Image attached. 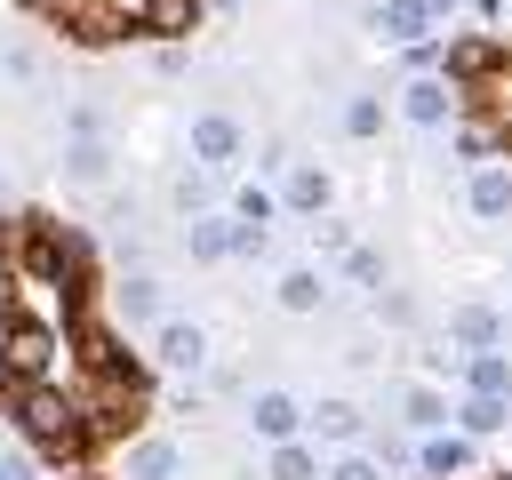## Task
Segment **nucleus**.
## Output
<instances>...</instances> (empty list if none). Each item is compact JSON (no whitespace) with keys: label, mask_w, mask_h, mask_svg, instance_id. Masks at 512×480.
I'll list each match as a JSON object with an SVG mask.
<instances>
[{"label":"nucleus","mask_w":512,"mask_h":480,"mask_svg":"<svg viewBox=\"0 0 512 480\" xmlns=\"http://www.w3.org/2000/svg\"><path fill=\"white\" fill-rule=\"evenodd\" d=\"M48 16H56L72 40H96V48H104V40L144 32V24H152V0H56Z\"/></svg>","instance_id":"2"},{"label":"nucleus","mask_w":512,"mask_h":480,"mask_svg":"<svg viewBox=\"0 0 512 480\" xmlns=\"http://www.w3.org/2000/svg\"><path fill=\"white\" fill-rule=\"evenodd\" d=\"M440 8H456V0H424V16H440Z\"/></svg>","instance_id":"31"},{"label":"nucleus","mask_w":512,"mask_h":480,"mask_svg":"<svg viewBox=\"0 0 512 480\" xmlns=\"http://www.w3.org/2000/svg\"><path fill=\"white\" fill-rule=\"evenodd\" d=\"M184 248H192L200 264H216V256H232V224H216V216H192V224H184Z\"/></svg>","instance_id":"10"},{"label":"nucleus","mask_w":512,"mask_h":480,"mask_svg":"<svg viewBox=\"0 0 512 480\" xmlns=\"http://www.w3.org/2000/svg\"><path fill=\"white\" fill-rule=\"evenodd\" d=\"M464 104H472V120H488V128H496V144L512 152V64H504V56H496L488 72H472V80H464Z\"/></svg>","instance_id":"3"},{"label":"nucleus","mask_w":512,"mask_h":480,"mask_svg":"<svg viewBox=\"0 0 512 480\" xmlns=\"http://www.w3.org/2000/svg\"><path fill=\"white\" fill-rule=\"evenodd\" d=\"M0 480H40V472H32V448H8V456H0Z\"/></svg>","instance_id":"28"},{"label":"nucleus","mask_w":512,"mask_h":480,"mask_svg":"<svg viewBox=\"0 0 512 480\" xmlns=\"http://www.w3.org/2000/svg\"><path fill=\"white\" fill-rule=\"evenodd\" d=\"M312 424H320V440H360V408L352 400H320Z\"/></svg>","instance_id":"15"},{"label":"nucleus","mask_w":512,"mask_h":480,"mask_svg":"<svg viewBox=\"0 0 512 480\" xmlns=\"http://www.w3.org/2000/svg\"><path fill=\"white\" fill-rule=\"evenodd\" d=\"M192 160H200V168H232V160H240V120H232L224 104L192 120Z\"/></svg>","instance_id":"4"},{"label":"nucleus","mask_w":512,"mask_h":480,"mask_svg":"<svg viewBox=\"0 0 512 480\" xmlns=\"http://www.w3.org/2000/svg\"><path fill=\"white\" fill-rule=\"evenodd\" d=\"M272 480H320L312 448H296V440H272Z\"/></svg>","instance_id":"18"},{"label":"nucleus","mask_w":512,"mask_h":480,"mask_svg":"<svg viewBox=\"0 0 512 480\" xmlns=\"http://www.w3.org/2000/svg\"><path fill=\"white\" fill-rule=\"evenodd\" d=\"M400 408H408V424H440V416H448V408H440V392H424V384H416V392H400Z\"/></svg>","instance_id":"25"},{"label":"nucleus","mask_w":512,"mask_h":480,"mask_svg":"<svg viewBox=\"0 0 512 480\" xmlns=\"http://www.w3.org/2000/svg\"><path fill=\"white\" fill-rule=\"evenodd\" d=\"M472 216H512V176L504 168H480L472 176Z\"/></svg>","instance_id":"12"},{"label":"nucleus","mask_w":512,"mask_h":480,"mask_svg":"<svg viewBox=\"0 0 512 480\" xmlns=\"http://www.w3.org/2000/svg\"><path fill=\"white\" fill-rule=\"evenodd\" d=\"M504 480H512V472H504Z\"/></svg>","instance_id":"33"},{"label":"nucleus","mask_w":512,"mask_h":480,"mask_svg":"<svg viewBox=\"0 0 512 480\" xmlns=\"http://www.w3.org/2000/svg\"><path fill=\"white\" fill-rule=\"evenodd\" d=\"M0 200H8V184H0Z\"/></svg>","instance_id":"32"},{"label":"nucleus","mask_w":512,"mask_h":480,"mask_svg":"<svg viewBox=\"0 0 512 480\" xmlns=\"http://www.w3.org/2000/svg\"><path fill=\"white\" fill-rule=\"evenodd\" d=\"M368 448H376L384 464H400V456H408V440H400V432H368Z\"/></svg>","instance_id":"29"},{"label":"nucleus","mask_w":512,"mask_h":480,"mask_svg":"<svg viewBox=\"0 0 512 480\" xmlns=\"http://www.w3.org/2000/svg\"><path fill=\"white\" fill-rule=\"evenodd\" d=\"M152 352H160V368H184V376H200V360H208V336H200V328H184V320H160Z\"/></svg>","instance_id":"5"},{"label":"nucleus","mask_w":512,"mask_h":480,"mask_svg":"<svg viewBox=\"0 0 512 480\" xmlns=\"http://www.w3.org/2000/svg\"><path fill=\"white\" fill-rule=\"evenodd\" d=\"M320 296H328L320 272H288V280H280V304H288V312H320Z\"/></svg>","instance_id":"16"},{"label":"nucleus","mask_w":512,"mask_h":480,"mask_svg":"<svg viewBox=\"0 0 512 480\" xmlns=\"http://www.w3.org/2000/svg\"><path fill=\"white\" fill-rule=\"evenodd\" d=\"M296 424H304V408H296L288 392H256V400H248V432H256V440H296Z\"/></svg>","instance_id":"6"},{"label":"nucleus","mask_w":512,"mask_h":480,"mask_svg":"<svg viewBox=\"0 0 512 480\" xmlns=\"http://www.w3.org/2000/svg\"><path fill=\"white\" fill-rule=\"evenodd\" d=\"M0 400H8L16 432H24V448H40V456H56V464H80V456L96 448V440H88V416H80V400H72L64 384L0 376Z\"/></svg>","instance_id":"1"},{"label":"nucleus","mask_w":512,"mask_h":480,"mask_svg":"<svg viewBox=\"0 0 512 480\" xmlns=\"http://www.w3.org/2000/svg\"><path fill=\"white\" fill-rule=\"evenodd\" d=\"M376 24H384V40H424V0H384Z\"/></svg>","instance_id":"13"},{"label":"nucleus","mask_w":512,"mask_h":480,"mask_svg":"<svg viewBox=\"0 0 512 480\" xmlns=\"http://www.w3.org/2000/svg\"><path fill=\"white\" fill-rule=\"evenodd\" d=\"M400 104H408V120H424V128H440L456 96H448V80H432V72H424V80H408V96H400Z\"/></svg>","instance_id":"9"},{"label":"nucleus","mask_w":512,"mask_h":480,"mask_svg":"<svg viewBox=\"0 0 512 480\" xmlns=\"http://www.w3.org/2000/svg\"><path fill=\"white\" fill-rule=\"evenodd\" d=\"M208 192H216L208 176H176V184H168V208H176V216H200V208H208Z\"/></svg>","instance_id":"21"},{"label":"nucleus","mask_w":512,"mask_h":480,"mask_svg":"<svg viewBox=\"0 0 512 480\" xmlns=\"http://www.w3.org/2000/svg\"><path fill=\"white\" fill-rule=\"evenodd\" d=\"M240 216H248V224H264V216H272V192H264V184H248V192H240Z\"/></svg>","instance_id":"27"},{"label":"nucleus","mask_w":512,"mask_h":480,"mask_svg":"<svg viewBox=\"0 0 512 480\" xmlns=\"http://www.w3.org/2000/svg\"><path fill=\"white\" fill-rule=\"evenodd\" d=\"M472 392H512V368H504L488 344H480V360H472Z\"/></svg>","instance_id":"23"},{"label":"nucleus","mask_w":512,"mask_h":480,"mask_svg":"<svg viewBox=\"0 0 512 480\" xmlns=\"http://www.w3.org/2000/svg\"><path fill=\"white\" fill-rule=\"evenodd\" d=\"M488 64H496V48H488V40H464V48H448V72H456V80H472V72H488Z\"/></svg>","instance_id":"22"},{"label":"nucleus","mask_w":512,"mask_h":480,"mask_svg":"<svg viewBox=\"0 0 512 480\" xmlns=\"http://www.w3.org/2000/svg\"><path fill=\"white\" fill-rule=\"evenodd\" d=\"M344 272H352L360 288H376V280H384V256H368V248H352V256H344Z\"/></svg>","instance_id":"26"},{"label":"nucleus","mask_w":512,"mask_h":480,"mask_svg":"<svg viewBox=\"0 0 512 480\" xmlns=\"http://www.w3.org/2000/svg\"><path fill=\"white\" fill-rule=\"evenodd\" d=\"M448 328H456V344H472V352H480V344H496V312H488V304H464Z\"/></svg>","instance_id":"17"},{"label":"nucleus","mask_w":512,"mask_h":480,"mask_svg":"<svg viewBox=\"0 0 512 480\" xmlns=\"http://www.w3.org/2000/svg\"><path fill=\"white\" fill-rule=\"evenodd\" d=\"M56 168H64V176H72V184H88V192H96V184H104V176H112V152H104V144H96V136H72V144H64V160H56Z\"/></svg>","instance_id":"7"},{"label":"nucleus","mask_w":512,"mask_h":480,"mask_svg":"<svg viewBox=\"0 0 512 480\" xmlns=\"http://www.w3.org/2000/svg\"><path fill=\"white\" fill-rule=\"evenodd\" d=\"M120 320L152 328V320H160V280H144V272H136V280H120Z\"/></svg>","instance_id":"11"},{"label":"nucleus","mask_w":512,"mask_h":480,"mask_svg":"<svg viewBox=\"0 0 512 480\" xmlns=\"http://www.w3.org/2000/svg\"><path fill=\"white\" fill-rule=\"evenodd\" d=\"M328 480H384V472H376V464H368V456H344V464H336V472H328Z\"/></svg>","instance_id":"30"},{"label":"nucleus","mask_w":512,"mask_h":480,"mask_svg":"<svg viewBox=\"0 0 512 480\" xmlns=\"http://www.w3.org/2000/svg\"><path fill=\"white\" fill-rule=\"evenodd\" d=\"M328 200V176L320 168H288V208H320Z\"/></svg>","instance_id":"20"},{"label":"nucleus","mask_w":512,"mask_h":480,"mask_svg":"<svg viewBox=\"0 0 512 480\" xmlns=\"http://www.w3.org/2000/svg\"><path fill=\"white\" fill-rule=\"evenodd\" d=\"M464 424H472V432H496V424H512L504 392H472V400H464Z\"/></svg>","instance_id":"19"},{"label":"nucleus","mask_w":512,"mask_h":480,"mask_svg":"<svg viewBox=\"0 0 512 480\" xmlns=\"http://www.w3.org/2000/svg\"><path fill=\"white\" fill-rule=\"evenodd\" d=\"M344 128H352V136H376V128H384V104H376V96H352V104H344Z\"/></svg>","instance_id":"24"},{"label":"nucleus","mask_w":512,"mask_h":480,"mask_svg":"<svg viewBox=\"0 0 512 480\" xmlns=\"http://www.w3.org/2000/svg\"><path fill=\"white\" fill-rule=\"evenodd\" d=\"M416 464H424L432 480H456V472L472 464V448H464V440H424V448H416Z\"/></svg>","instance_id":"14"},{"label":"nucleus","mask_w":512,"mask_h":480,"mask_svg":"<svg viewBox=\"0 0 512 480\" xmlns=\"http://www.w3.org/2000/svg\"><path fill=\"white\" fill-rule=\"evenodd\" d=\"M184 472V448L176 440H136L128 448V480H176Z\"/></svg>","instance_id":"8"}]
</instances>
